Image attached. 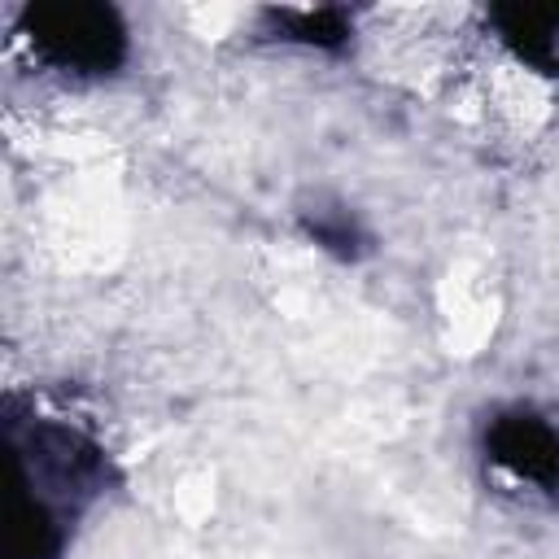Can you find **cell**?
<instances>
[{"label": "cell", "mask_w": 559, "mask_h": 559, "mask_svg": "<svg viewBox=\"0 0 559 559\" xmlns=\"http://www.w3.org/2000/svg\"><path fill=\"white\" fill-rule=\"evenodd\" d=\"M17 31L44 66L74 79H109L122 70L131 52L127 22L114 4H87V0L26 4L17 13Z\"/></svg>", "instance_id": "6da1fadb"}, {"label": "cell", "mask_w": 559, "mask_h": 559, "mask_svg": "<svg viewBox=\"0 0 559 559\" xmlns=\"http://www.w3.org/2000/svg\"><path fill=\"white\" fill-rule=\"evenodd\" d=\"M9 441H13V480L57 502L61 511L66 502H87L105 489L109 459L87 432L70 424L35 419L26 432L9 424Z\"/></svg>", "instance_id": "7a4b0ae2"}, {"label": "cell", "mask_w": 559, "mask_h": 559, "mask_svg": "<svg viewBox=\"0 0 559 559\" xmlns=\"http://www.w3.org/2000/svg\"><path fill=\"white\" fill-rule=\"evenodd\" d=\"M485 450L489 459L542 489L559 485V428L546 424L537 411H502L485 428Z\"/></svg>", "instance_id": "3957f363"}, {"label": "cell", "mask_w": 559, "mask_h": 559, "mask_svg": "<svg viewBox=\"0 0 559 559\" xmlns=\"http://www.w3.org/2000/svg\"><path fill=\"white\" fill-rule=\"evenodd\" d=\"M489 26L528 70L559 79V4H493Z\"/></svg>", "instance_id": "277c9868"}, {"label": "cell", "mask_w": 559, "mask_h": 559, "mask_svg": "<svg viewBox=\"0 0 559 559\" xmlns=\"http://www.w3.org/2000/svg\"><path fill=\"white\" fill-rule=\"evenodd\" d=\"M66 511L35 489H13V559H61Z\"/></svg>", "instance_id": "5b68a950"}, {"label": "cell", "mask_w": 559, "mask_h": 559, "mask_svg": "<svg viewBox=\"0 0 559 559\" xmlns=\"http://www.w3.org/2000/svg\"><path fill=\"white\" fill-rule=\"evenodd\" d=\"M262 17L271 22L275 39L319 48V52H336L354 39V17L345 9H266Z\"/></svg>", "instance_id": "8992f818"}, {"label": "cell", "mask_w": 559, "mask_h": 559, "mask_svg": "<svg viewBox=\"0 0 559 559\" xmlns=\"http://www.w3.org/2000/svg\"><path fill=\"white\" fill-rule=\"evenodd\" d=\"M301 231L310 245H319L323 253L341 258V262H358L371 245V236L362 231V223L345 210V205H314L301 210Z\"/></svg>", "instance_id": "52a82bcc"}]
</instances>
